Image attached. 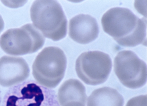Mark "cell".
<instances>
[{"mask_svg":"<svg viewBox=\"0 0 147 106\" xmlns=\"http://www.w3.org/2000/svg\"><path fill=\"white\" fill-rule=\"evenodd\" d=\"M45 40L38 30L31 23H28L20 28L7 31L0 38V46L8 54L22 55L38 51Z\"/></svg>","mask_w":147,"mask_h":106,"instance_id":"5b68a950","label":"cell"},{"mask_svg":"<svg viewBox=\"0 0 147 106\" xmlns=\"http://www.w3.org/2000/svg\"><path fill=\"white\" fill-rule=\"evenodd\" d=\"M2 98L1 90L0 88V106H1Z\"/></svg>","mask_w":147,"mask_h":106,"instance_id":"9a60e30c","label":"cell"},{"mask_svg":"<svg viewBox=\"0 0 147 106\" xmlns=\"http://www.w3.org/2000/svg\"><path fill=\"white\" fill-rule=\"evenodd\" d=\"M123 98L115 89L105 87L93 91L88 99L87 106H123Z\"/></svg>","mask_w":147,"mask_h":106,"instance_id":"8fae6325","label":"cell"},{"mask_svg":"<svg viewBox=\"0 0 147 106\" xmlns=\"http://www.w3.org/2000/svg\"><path fill=\"white\" fill-rule=\"evenodd\" d=\"M63 106H85V105L79 102H72L67 103Z\"/></svg>","mask_w":147,"mask_h":106,"instance_id":"4fadbf2b","label":"cell"},{"mask_svg":"<svg viewBox=\"0 0 147 106\" xmlns=\"http://www.w3.org/2000/svg\"><path fill=\"white\" fill-rule=\"evenodd\" d=\"M30 12L33 25L46 37L57 41L65 37L67 21L62 7L57 1H35Z\"/></svg>","mask_w":147,"mask_h":106,"instance_id":"7a4b0ae2","label":"cell"},{"mask_svg":"<svg viewBox=\"0 0 147 106\" xmlns=\"http://www.w3.org/2000/svg\"><path fill=\"white\" fill-rule=\"evenodd\" d=\"M1 106H61L55 91L33 80L10 87L2 98Z\"/></svg>","mask_w":147,"mask_h":106,"instance_id":"3957f363","label":"cell"},{"mask_svg":"<svg viewBox=\"0 0 147 106\" xmlns=\"http://www.w3.org/2000/svg\"><path fill=\"white\" fill-rule=\"evenodd\" d=\"M30 70L22 57L4 56L0 58V85L11 87L25 81Z\"/></svg>","mask_w":147,"mask_h":106,"instance_id":"ba28073f","label":"cell"},{"mask_svg":"<svg viewBox=\"0 0 147 106\" xmlns=\"http://www.w3.org/2000/svg\"><path fill=\"white\" fill-rule=\"evenodd\" d=\"M112 67L110 56L99 51L82 53L77 58L76 65L79 78L85 84L92 86L104 83L108 78Z\"/></svg>","mask_w":147,"mask_h":106,"instance_id":"8992f818","label":"cell"},{"mask_svg":"<svg viewBox=\"0 0 147 106\" xmlns=\"http://www.w3.org/2000/svg\"><path fill=\"white\" fill-rule=\"evenodd\" d=\"M99 32L96 21L90 15L79 14L69 21V36L77 43L82 44L89 43L97 38Z\"/></svg>","mask_w":147,"mask_h":106,"instance_id":"9c48e42d","label":"cell"},{"mask_svg":"<svg viewBox=\"0 0 147 106\" xmlns=\"http://www.w3.org/2000/svg\"><path fill=\"white\" fill-rule=\"evenodd\" d=\"M67 60L64 52L58 47L49 46L36 56L32 66L36 81L47 88L56 87L64 77Z\"/></svg>","mask_w":147,"mask_h":106,"instance_id":"277c9868","label":"cell"},{"mask_svg":"<svg viewBox=\"0 0 147 106\" xmlns=\"http://www.w3.org/2000/svg\"><path fill=\"white\" fill-rule=\"evenodd\" d=\"M114 70L121 83L127 88H139L146 83V65L132 51L119 52L115 58Z\"/></svg>","mask_w":147,"mask_h":106,"instance_id":"52a82bcc","label":"cell"},{"mask_svg":"<svg viewBox=\"0 0 147 106\" xmlns=\"http://www.w3.org/2000/svg\"><path fill=\"white\" fill-rule=\"evenodd\" d=\"M101 22L105 32L120 45L134 47L144 44L146 40V21L129 9L116 7L103 15Z\"/></svg>","mask_w":147,"mask_h":106,"instance_id":"6da1fadb","label":"cell"},{"mask_svg":"<svg viewBox=\"0 0 147 106\" xmlns=\"http://www.w3.org/2000/svg\"><path fill=\"white\" fill-rule=\"evenodd\" d=\"M4 27V22L2 16L0 15V33L3 30Z\"/></svg>","mask_w":147,"mask_h":106,"instance_id":"5bb4252c","label":"cell"},{"mask_svg":"<svg viewBox=\"0 0 147 106\" xmlns=\"http://www.w3.org/2000/svg\"><path fill=\"white\" fill-rule=\"evenodd\" d=\"M126 106H147V95H141L131 99Z\"/></svg>","mask_w":147,"mask_h":106,"instance_id":"7c38bea8","label":"cell"},{"mask_svg":"<svg viewBox=\"0 0 147 106\" xmlns=\"http://www.w3.org/2000/svg\"><path fill=\"white\" fill-rule=\"evenodd\" d=\"M57 97L61 106L72 102L85 105L87 98L84 85L79 80L74 79L64 82L58 90Z\"/></svg>","mask_w":147,"mask_h":106,"instance_id":"30bf717a","label":"cell"}]
</instances>
